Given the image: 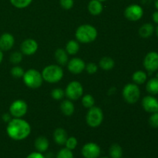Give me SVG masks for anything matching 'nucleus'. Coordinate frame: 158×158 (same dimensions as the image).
Masks as SVG:
<instances>
[{
	"instance_id": "a878e982",
	"label": "nucleus",
	"mask_w": 158,
	"mask_h": 158,
	"mask_svg": "<svg viewBox=\"0 0 158 158\" xmlns=\"http://www.w3.org/2000/svg\"><path fill=\"white\" fill-rule=\"evenodd\" d=\"M114 64H115V63L113 60V59L110 58V57H103L100 61V66L105 70H109V69H113Z\"/></svg>"
},
{
	"instance_id": "a211bd4d",
	"label": "nucleus",
	"mask_w": 158,
	"mask_h": 158,
	"mask_svg": "<svg viewBox=\"0 0 158 158\" xmlns=\"http://www.w3.org/2000/svg\"><path fill=\"white\" fill-rule=\"evenodd\" d=\"M49 143L47 138L45 137H39L35 140V148L38 152L43 153L46 151L49 148Z\"/></svg>"
},
{
	"instance_id": "aec40b11",
	"label": "nucleus",
	"mask_w": 158,
	"mask_h": 158,
	"mask_svg": "<svg viewBox=\"0 0 158 158\" xmlns=\"http://www.w3.org/2000/svg\"><path fill=\"white\" fill-rule=\"evenodd\" d=\"M60 110L64 115L69 117L74 113V105L70 100H64L60 105Z\"/></svg>"
},
{
	"instance_id": "7c9ffc66",
	"label": "nucleus",
	"mask_w": 158,
	"mask_h": 158,
	"mask_svg": "<svg viewBox=\"0 0 158 158\" xmlns=\"http://www.w3.org/2000/svg\"><path fill=\"white\" fill-rule=\"evenodd\" d=\"M77 143H78V142H77V138L73 137H69V138H67L65 145H66V148H67V149L70 150V151H73V150H74L76 148H77Z\"/></svg>"
},
{
	"instance_id": "a18cd8bd",
	"label": "nucleus",
	"mask_w": 158,
	"mask_h": 158,
	"mask_svg": "<svg viewBox=\"0 0 158 158\" xmlns=\"http://www.w3.org/2000/svg\"><path fill=\"white\" fill-rule=\"evenodd\" d=\"M157 78H158V74L157 75Z\"/></svg>"
},
{
	"instance_id": "4be33fe9",
	"label": "nucleus",
	"mask_w": 158,
	"mask_h": 158,
	"mask_svg": "<svg viewBox=\"0 0 158 158\" xmlns=\"http://www.w3.org/2000/svg\"><path fill=\"white\" fill-rule=\"evenodd\" d=\"M146 89L149 94L153 95L158 94V78L151 79L147 83Z\"/></svg>"
},
{
	"instance_id": "9b49d317",
	"label": "nucleus",
	"mask_w": 158,
	"mask_h": 158,
	"mask_svg": "<svg viewBox=\"0 0 158 158\" xmlns=\"http://www.w3.org/2000/svg\"><path fill=\"white\" fill-rule=\"evenodd\" d=\"M145 69L150 73L155 72L158 69V53L157 52H151L148 53L143 60Z\"/></svg>"
},
{
	"instance_id": "6e6552de",
	"label": "nucleus",
	"mask_w": 158,
	"mask_h": 158,
	"mask_svg": "<svg viewBox=\"0 0 158 158\" xmlns=\"http://www.w3.org/2000/svg\"><path fill=\"white\" fill-rule=\"evenodd\" d=\"M9 112L14 118H21L27 112V104L23 100H15L11 104Z\"/></svg>"
},
{
	"instance_id": "4468645a",
	"label": "nucleus",
	"mask_w": 158,
	"mask_h": 158,
	"mask_svg": "<svg viewBox=\"0 0 158 158\" xmlns=\"http://www.w3.org/2000/svg\"><path fill=\"white\" fill-rule=\"evenodd\" d=\"M85 67V63L80 58H73L68 63V69L73 74L81 73Z\"/></svg>"
},
{
	"instance_id": "ea45409f",
	"label": "nucleus",
	"mask_w": 158,
	"mask_h": 158,
	"mask_svg": "<svg viewBox=\"0 0 158 158\" xmlns=\"http://www.w3.org/2000/svg\"><path fill=\"white\" fill-rule=\"evenodd\" d=\"M2 60H3V52H2V51L0 49V63H2Z\"/></svg>"
},
{
	"instance_id": "e433bc0d",
	"label": "nucleus",
	"mask_w": 158,
	"mask_h": 158,
	"mask_svg": "<svg viewBox=\"0 0 158 158\" xmlns=\"http://www.w3.org/2000/svg\"><path fill=\"white\" fill-rule=\"evenodd\" d=\"M26 158H46L44 157V155H43V154L40 152H32L31 154H29V155L26 157Z\"/></svg>"
},
{
	"instance_id": "72a5a7b5",
	"label": "nucleus",
	"mask_w": 158,
	"mask_h": 158,
	"mask_svg": "<svg viewBox=\"0 0 158 158\" xmlns=\"http://www.w3.org/2000/svg\"><path fill=\"white\" fill-rule=\"evenodd\" d=\"M149 123L152 127H158V111L157 112L153 113V114L151 116L149 119Z\"/></svg>"
},
{
	"instance_id": "f03ea898",
	"label": "nucleus",
	"mask_w": 158,
	"mask_h": 158,
	"mask_svg": "<svg viewBox=\"0 0 158 158\" xmlns=\"http://www.w3.org/2000/svg\"><path fill=\"white\" fill-rule=\"evenodd\" d=\"M76 37L82 43L94 42L97 37V30L90 25H82L76 32Z\"/></svg>"
},
{
	"instance_id": "2eb2a0df",
	"label": "nucleus",
	"mask_w": 158,
	"mask_h": 158,
	"mask_svg": "<svg viewBox=\"0 0 158 158\" xmlns=\"http://www.w3.org/2000/svg\"><path fill=\"white\" fill-rule=\"evenodd\" d=\"M14 43H15V40L12 34L8 33V32L3 33L0 36V49L2 51L9 50L12 48Z\"/></svg>"
},
{
	"instance_id": "20e7f679",
	"label": "nucleus",
	"mask_w": 158,
	"mask_h": 158,
	"mask_svg": "<svg viewBox=\"0 0 158 158\" xmlns=\"http://www.w3.org/2000/svg\"><path fill=\"white\" fill-rule=\"evenodd\" d=\"M23 80L26 86L35 89L41 86L43 79L42 74L39 71L31 69L25 73L23 75Z\"/></svg>"
},
{
	"instance_id": "7ed1b4c3",
	"label": "nucleus",
	"mask_w": 158,
	"mask_h": 158,
	"mask_svg": "<svg viewBox=\"0 0 158 158\" xmlns=\"http://www.w3.org/2000/svg\"><path fill=\"white\" fill-rule=\"evenodd\" d=\"M42 77L48 83H57L63 78V69L57 65H50L45 67L42 73Z\"/></svg>"
},
{
	"instance_id": "dca6fc26",
	"label": "nucleus",
	"mask_w": 158,
	"mask_h": 158,
	"mask_svg": "<svg viewBox=\"0 0 158 158\" xmlns=\"http://www.w3.org/2000/svg\"><path fill=\"white\" fill-rule=\"evenodd\" d=\"M53 138L56 143L59 145H63L67 140V133L63 128H57L53 133Z\"/></svg>"
},
{
	"instance_id": "f3484780",
	"label": "nucleus",
	"mask_w": 158,
	"mask_h": 158,
	"mask_svg": "<svg viewBox=\"0 0 158 158\" xmlns=\"http://www.w3.org/2000/svg\"><path fill=\"white\" fill-rule=\"evenodd\" d=\"M88 10L89 13L94 15H97L100 14L103 11V5L101 2L98 0H91L88 5Z\"/></svg>"
},
{
	"instance_id": "f257e3e1",
	"label": "nucleus",
	"mask_w": 158,
	"mask_h": 158,
	"mask_svg": "<svg viewBox=\"0 0 158 158\" xmlns=\"http://www.w3.org/2000/svg\"><path fill=\"white\" fill-rule=\"evenodd\" d=\"M6 132L11 139L22 140L26 139L31 133V127L26 120L20 118L10 120L6 127Z\"/></svg>"
},
{
	"instance_id": "f704fd0d",
	"label": "nucleus",
	"mask_w": 158,
	"mask_h": 158,
	"mask_svg": "<svg viewBox=\"0 0 158 158\" xmlns=\"http://www.w3.org/2000/svg\"><path fill=\"white\" fill-rule=\"evenodd\" d=\"M60 6L65 9H70L73 6V0H60Z\"/></svg>"
},
{
	"instance_id": "473e14b6",
	"label": "nucleus",
	"mask_w": 158,
	"mask_h": 158,
	"mask_svg": "<svg viewBox=\"0 0 158 158\" xmlns=\"http://www.w3.org/2000/svg\"><path fill=\"white\" fill-rule=\"evenodd\" d=\"M11 74L12 75V77H14L15 78H20V77H23L25 72L23 70V68L19 67V66H14L10 71Z\"/></svg>"
},
{
	"instance_id": "423d86ee",
	"label": "nucleus",
	"mask_w": 158,
	"mask_h": 158,
	"mask_svg": "<svg viewBox=\"0 0 158 158\" xmlns=\"http://www.w3.org/2000/svg\"><path fill=\"white\" fill-rule=\"evenodd\" d=\"M140 96V91L138 86L134 83H129L123 88V97L130 104H134L138 101Z\"/></svg>"
},
{
	"instance_id": "ddd939ff",
	"label": "nucleus",
	"mask_w": 158,
	"mask_h": 158,
	"mask_svg": "<svg viewBox=\"0 0 158 158\" xmlns=\"http://www.w3.org/2000/svg\"><path fill=\"white\" fill-rule=\"evenodd\" d=\"M142 106L145 111L148 113H155L158 111V100L151 96L143 97L142 100Z\"/></svg>"
},
{
	"instance_id": "c9c22d12",
	"label": "nucleus",
	"mask_w": 158,
	"mask_h": 158,
	"mask_svg": "<svg viewBox=\"0 0 158 158\" xmlns=\"http://www.w3.org/2000/svg\"><path fill=\"white\" fill-rule=\"evenodd\" d=\"M85 68H86L88 73L89 74H94L97 71V66L94 63H88Z\"/></svg>"
},
{
	"instance_id": "6ab92c4d",
	"label": "nucleus",
	"mask_w": 158,
	"mask_h": 158,
	"mask_svg": "<svg viewBox=\"0 0 158 158\" xmlns=\"http://www.w3.org/2000/svg\"><path fill=\"white\" fill-rule=\"evenodd\" d=\"M55 59L59 64L64 66L68 62L67 52L63 49H56L55 52Z\"/></svg>"
},
{
	"instance_id": "9d476101",
	"label": "nucleus",
	"mask_w": 158,
	"mask_h": 158,
	"mask_svg": "<svg viewBox=\"0 0 158 158\" xmlns=\"http://www.w3.org/2000/svg\"><path fill=\"white\" fill-rule=\"evenodd\" d=\"M81 153L84 158H99L101 151L97 143H87L83 147Z\"/></svg>"
},
{
	"instance_id": "c85d7f7f",
	"label": "nucleus",
	"mask_w": 158,
	"mask_h": 158,
	"mask_svg": "<svg viewBox=\"0 0 158 158\" xmlns=\"http://www.w3.org/2000/svg\"><path fill=\"white\" fill-rule=\"evenodd\" d=\"M56 158H74L72 151L67 148H63L57 154Z\"/></svg>"
},
{
	"instance_id": "bb28decb",
	"label": "nucleus",
	"mask_w": 158,
	"mask_h": 158,
	"mask_svg": "<svg viewBox=\"0 0 158 158\" xmlns=\"http://www.w3.org/2000/svg\"><path fill=\"white\" fill-rule=\"evenodd\" d=\"M11 4L18 9H23L31 4L32 0H9Z\"/></svg>"
},
{
	"instance_id": "39448f33",
	"label": "nucleus",
	"mask_w": 158,
	"mask_h": 158,
	"mask_svg": "<svg viewBox=\"0 0 158 158\" xmlns=\"http://www.w3.org/2000/svg\"><path fill=\"white\" fill-rule=\"evenodd\" d=\"M86 123L91 127H97L101 124L103 120V114L102 110L97 106H92L89 108L86 114Z\"/></svg>"
},
{
	"instance_id": "0eeeda50",
	"label": "nucleus",
	"mask_w": 158,
	"mask_h": 158,
	"mask_svg": "<svg viewBox=\"0 0 158 158\" xmlns=\"http://www.w3.org/2000/svg\"><path fill=\"white\" fill-rule=\"evenodd\" d=\"M83 89L81 83L77 81H73L66 86L65 94L71 100H77L83 96Z\"/></svg>"
},
{
	"instance_id": "cd10ccee",
	"label": "nucleus",
	"mask_w": 158,
	"mask_h": 158,
	"mask_svg": "<svg viewBox=\"0 0 158 158\" xmlns=\"http://www.w3.org/2000/svg\"><path fill=\"white\" fill-rule=\"evenodd\" d=\"M94 103H95V100H94V97L89 94L85 95L82 99V103H83V106H85L86 108H91L92 106H94Z\"/></svg>"
},
{
	"instance_id": "79ce46f5",
	"label": "nucleus",
	"mask_w": 158,
	"mask_h": 158,
	"mask_svg": "<svg viewBox=\"0 0 158 158\" xmlns=\"http://www.w3.org/2000/svg\"><path fill=\"white\" fill-rule=\"evenodd\" d=\"M157 37H158V26H157Z\"/></svg>"
},
{
	"instance_id": "2f4dec72",
	"label": "nucleus",
	"mask_w": 158,
	"mask_h": 158,
	"mask_svg": "<svg viewBox=\"0 0 158 158\" xmlns=\"http://www.w3.org/2000/svg\"><path fill=\"white\" fill-rule=\"evenodd\" d=\"M51 95H52V97L55 100H62V99L65 96V92L62 89H60V88H56V89H54L53 90L51 93Z\"/></svg>"
},
{
	"instance_id": "c756f323",
	"label": "nucleus",
	"mask_w": 158,
	"mask_h": 158,
	"mask_svg": "<svg viewBox=\"0 0 158 158\" xmlns=\"http://www.w3.org/2000/svg\"><path fill=\"white\" fill-rule=\"evenodd\" d=\"M10 62L13 64H18L23 60V53L20 52H14L9 57Z\"/></svg>"
},
{
	"instance_id": "37998d69",
	"label": "nucleus",
	"mask_w": 158,
	"mask_h": 158,
	"mask_svg": "<svg viewBox=\"0 0 158 158\" xmlns=\"http://www.w3.org/2000/svg\"><path fill=\"white\" fill-rule=\"evenodd\" d=\"M98 1H100V2H104V1H106V0H98Z\"/></svg>"
},
{
	"instance_id": "5701e85b",
	"label": "nucleus",
	"mask_w": 158,
	"mask_h": 158,
	"mask_svg": "<svg viewBox=\"0 0 158 158\" xmlns=\"http://www.w3.org/2000/svg\"><path fill=\"white\" fill-rule=\"evenodd\" d=\"M109 154L110 158H122L123 157V149L119 144L114 143L110 148Z\"/></svg>"
},
{
	"instance_id": "b1692460",
	"label": "nucleus",
	"mask_w": 158,
	"mask_h": 158,
	"mask_svg": "<svg viewBox=\"0 0 158 158\" xmlns=\"http://www.w3.org/2000/svg\"><path fill=\"white\" fill-rule=\"evenodd\" d=\"M80 49V45L75 40H69L66 46V51L69 55H75Z\"/></svg>"
},
{
	"instance_id": "a19ab883",
	"label": "nucleus",
	"mask_w": 158,
	"mask_h": 158,
	"mask_svg": "<svg viewBox=\"0 0 158 158\" xmlns=\"http://www.w3.org/2000/svg\"><path fill=\"white\" fill-rule=\"evenodd\" d=\"M155 7H156V9H157L158 10V0H156V2H155Z\"/></svg>"
},
{
	"instance_id": "f8f14e48",
	"label": "nucleus",
	"mask_w": 158,
	"mask_h": 158,
	"mask_svg": "<svg viewBox=\"0 0 158 158\" xmlns=\"http://www.w3.org/2000/svg\"><path fill=\"white\" fill-rule=\"evenodd\" d=\"M38 49V44L36 41L32 39H28L22 43L20 49L21 52L24 55L31 56L35 53Z\"/></svg>"
},
{
	"instance_id": "58836bf2",
	"label": "nucleus",
	"mask_w": 158,
	"mask_h": 158,
	"mask_svg": "<svg viewBox=\"0 0 158 158\" xmlns=\"http://www.w3.org/2000/svg\"><path fill=\"white\" fill-rule=\"evenodd\" d=\"M2 119L6 122H9L10 121V115L9 114H4L2 117Z\"/></svg>"
},
{
	"instance_id": "412c9836",
	"label": "nucleus",
	"mask_w": 158,
	"mask_h": 158,
	"mask_svg": "<svg viewBox=\"0 0 158 158\" xmlns=\"http://www.w3.org/2000/svg\"><path fill=\"white\" fill-rule=\"evenodd\" d=\"M154 26L151 23H145L139 29V35L143 38H148L151 36L154 32Z\"/></svg>"
},
{
	"instance_id": "c03bdc74",
	"label": "nucleus",
	"mask_w": 158,
	"mask_h": 158,
	"mask_svg": "<svg viewBox=\"0 0 158 158\" xmlns=\"http://www.w3.org/2000/svg\"><path fill=\"white\" fill-rule=\"evenodd\" d=\"M100 158H109V157H100Z\"/></svg>"
},
{
	"instance_id": "4c0bfd02",
	"label": "nucleus",
	"mask_w": 158,
	"mask_h": 158,
	"mask_svg": "<svg viewBox=\"0 0 158 158\" xmlns=\"http://www.w3.org/2000/svg\"><path fill=\"white\" fill-rule=\"evenodd\" d=\"M152 18H153V20H154V23H157L158 24V10L156 11V12H154V13H153Z\"/></svg>"
},
{
	"instance_id": "393cba45",
	"label": "nucleus",
	"mask_w": 158,
	"mask_h": 158,
	"mask_svg": "<svg viewBox=\"0 0 158 158\" xmlns=\"http://www.w3.org/2000/svg\"><path fill=\"white\" fill-rule=\"evenodd\" d=\"M133 80L137 84H143L147 80V74L143 71H136L132 77Z\"/></svg>"
},
{
	"instance_id": "1a4fd4ad",
	"label": "nucleus",
	"mask_w": 158,
	"mask_h": 158,
	"mask_svg": "<svg viewBox=\"0 0 158 158\" xmlns=\"http://www.w3.org/2000/svg\"><path fill=\"white\" fill-rule=\"evenodd\" d=\"M143 15V11L141 6L137 4L130 5L124 11V15L131 21H137L140 19Z\"/></svg>"
}]
</instances>
